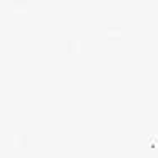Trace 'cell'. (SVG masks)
<instances>
[{
	"label": "cell",
	"mask_w": 158,
	"mask_h": 158,
	"mask_svg": "<svg viewBox=\"0 0 158 158\" xmlns=\"http://www.w3.org/2000/svg\"><path fill=\"white\" fill-rule=\"evenodd\" d=\"M66 46H67V49H69V51H76V49H79V42L76 39H69L66 42Z\"/></svg>",
	"instance_id": "obj_2"
},
{
	"label": "cell",
	"mask_w": 158,
	"mask_h": 158,
	"mask_svg": "<svg viewBox=\"0 0 158 158\" xmlns=\"http://www.w3.org/2000/svg\"><path fill=\"white\" fill-rule=\"evenodd\" d=\"M106 34L110 37H118L119 34H121V29H119L118 25H108V27H106Z\"/></svg>",
	"instance_id": "obj_1"
},
{
	"label": "cell",
	"mask_w": 158,
	"mask_h": 158,
	"mask_svg": "<svg viewBox=\"0 0 158 158\" xmlns=\"http://www.w3.org/2000/svg\"><path fill=\"white\" fill-rule=\"evenodd\" d=\"M25 141H27V138H25L24 133H15V143L17 145H24Z\"/></svg>",
	"instance_id": "obj_3"
}]
</instances>
